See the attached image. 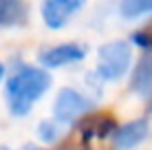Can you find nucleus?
Returning <instances> with one entry per match:
<instances>
[{
    "instance_id": "nucleus-10",
    "label": "nucleus",
    "mask_w": 152,
    "mask_h": 150,
    "mask_svg": "<svg viewBox=\"0 0 152 150\" xmlns=\"http://www.w3.org/2000/svg\"><path fill=\"white\" fill-rule=\"evenodd\" d=\"M117 13L121 20H141L152 15V0H119Z\"/></svg>"
},
{
    "instance_id": "nucleus-3",
    "label": "nucleus",
    "mask_w": 152,
    "mask_h": 150,
    "mask_svg": "<svg viewBox=\"0 0 152 150\" xmlns=\"http://www.w3.org/2000/svg\"><path fill=\"white\" fill-rule=\"evenodd\" d=\"M95 100L88 93H84L75 86H64L57 91L53 106H51V117L62 124L64 128H75L86 115L95 110Z\"/></svg>"
},
{
    "instance_id": "nucleus-2",
    "label": "nucleus",
    "mask_w": 152,
    "mask_h": 150,
    "mask_svg": "<svg viewBox=\"0 0 152 150\" xmlns=\"http://www.w3.org/2000/svg\"><path fill=\"white\" fill-rule=\"evenodd\" d=\"M134 64V51L128 40H110L97 49L95 80L99 84H113L124 80Z\"/></svg>"
},
{
    "instance_id": "nucleus-5",
    "label": "nucleus",
    "mask_w": 152,
    "mask_h": 150,
    "mask_svg": "<svg viewBox=\"0 0 152 150\" xmlns=\"http://www.w3.org/2000/svg\"><path fill=\"white\" fill-rule=\"evenodd\" d=\"M86 4L88 0H42V22L49 31H62L69 27L77 13L84 11Z\"/></svg>"
},
{
    "instance_id": "nucleus-9",
    "label": "nucleus",
    "mask_w": 152,
    "mask_h": 150,
    "mask_svg": "<svg viewBox=\"0 0 152 150\" xmlns=\"http://www.w3.org/2000/svg\"><path fill=\"white\" fill-rule=\"evenodd\" d=\"M29 22V4L24 0H0V29H20Z\"/></svg>"
},
{
    "instance_id": "nucleus-16",
    "label": "nucleus",
    "mask_w": 152,
    "mask_h": 150,
    "mask_svg": "<svg viewBox=\"0 0 152 150\" xmlns=\"http://www.w3.org/2000/svg\"><path fill=\"white\" fill-rule=\"evenodd\" d=\"M0 150H9V148H7V146H0Z\"/></svg>"
},
{
    "instance_id": "nucleus-7",
    "label": "nucleus",
    "mask_w": 152,
    "mask_h": 150,
    "mask_svg": "<svg viewBox=\"0 0 152 150\" xmlns=\"http://www.w3.org/2000/svg\"><path fill=\"white\" fill-rule=\"evenodd\" d=\"M75 128L80 130V141L97 143V141H104V139H110V135L115 132V128H117V121H115L110 115H106V113H95L93 110L91 115H86Z\"/></svg>"
},
{
    "instance_id": "nucleus-15",
    "label": "nucleus",
    "mask_w": 152,
    "mask_h": 150,
    "mask_svg": "<svg viewBox=\"0 0 152 150\" xmlns=\"http://www.w3.org/2000/svg\"><path fill=\"white\" fill-rule=\"evenodd\" d=\"M4 75H7V71H4V64L0 62V84L4 82Z\"/></svg>"
},
{
    "instance_id": "nucleus-12",
    "label": "nucleus",
    "mask_w": 152,
    "mask_h": 150,
    "mask_svg": "<svg viewBox=\"0 0 152 150\" xmlns=\"http://www.w3.org/2000/svg\"><path fill=\"white\" fill-rule=\"evenodd\" d=\"M128 42L132 46L143 49V53H152V20H150V22H145L141 29L132 31V35H130Z\"/></svg>"
},
{
    "instance_id": "nucleus-13",
    "label": "nucleus",
    "mask_w": 152,
    "mask_h": 150,
    "mask_svg": "<svg viewBox=\"0 0 152 150\" xmlns=\"http://www.w3.org/2000/svg\"><path fill=\"white\" fill-rule=\"evenodd\" d=\"M64 150H97V148H95V143L80 141V143H75V146H71V148H64Z\"/></svg>"
},
{
    "instance_id": "nucleus-4",
    "label": "nucleus",
    "mask_w": 152,
    "mask_h": 150,
    "mask_svg": "<svg viewBox=\"0 0 152 150\" xmlns=\"http://www.w3.org/2000/svg\"><path fill=\"white\" fill-rule=\"evenodd\" d=\"M88 55V46L82 42H60V44H51V46H42L38 51V66L51 71L57 69H69L75 66L80 62L86 60Z\"/></svg>"
},
{
    "instance_id": "nucleus-14",
    "label": "nucleus",
    "mask_w": 152,
    "mask_h": 150,
    "mask_svg": "<svg viewBox=\"0 0 152 150\" xmlns=\"http://www.w3.org/2000/svg\"><path fill=\"white\" fill-rule=\"evenodd\" d=\"M20 150H53V148H42L38 143H27V146H22Z\"/></svg>"
},
{
    "instance_id": "nucleus-1",
    "label": "nucleus",
    "mask_w": 152,
    "mask_h": 150,
    "mask_svg": "<svg viewBox=\"0 0 152 150\" xmlns=\"http://www.w3.org/2000/svg\"><path fill=\"white\" fill-rule=\"evenodd\" d=\"M53 77L46 69L27 62H15L4 75V104L11 117H27L35 104L51 91Z\"/></svg>"
},
{
    "instance_id": "nucleus-11",
    "label": "nucleus",
    "mask_w": 152,
    "mask_h": 150,
    "mask_svg": "<svg viewBox=\"0 0 152 150\" xmlns=\"http://www.w3.org/2000/svg\"><path fill=\"white\" fill-rule=\"evenodd\" d=\"M35 132H38V139L44 146H55V143L62 141V137L66 135V128L62 126V124H57L53 117H49V119H42L38 124V128H35Z\"/></svg>"
},
{
    "instance_id": "nucleus-8",
    "label": "nucleus",
    "mask_w": 152,
    "mask_h": 150,
    "mask_svg": "<svg viewBox=\"0 0 152 150\" xmlns=\"http://www.w3.org/2000/svg\"><path fill=\"white\" fill-rule=\"evenodd\" d=\"M130 91L141 100H152V53H143L130 69Z\"/></svg>"
},
{
    "instance_id": "nucleus-6",
    "label": "nucleus",
    "mask_w": 152,
    "mask_h": 150,
    "mask_svg": "<svg viewBox=\"0 0 152 150\" xmlns=\"http://www.w3.org/2000/svg\"><path fill=\"white\" fill-rule=\"evenodd\" d=\"M150 137V121L145 117H137L126 124H117L115 132L110 135L113 150H137L143 146L145 139Z\"/></svg>"
}]
</instances>
